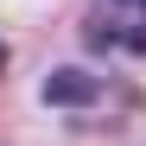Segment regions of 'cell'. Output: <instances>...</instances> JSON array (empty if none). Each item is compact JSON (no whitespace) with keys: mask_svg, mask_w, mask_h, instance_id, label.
Listing matches in <instances>:
<instances>
[{"mask_svg":"<svg viewBox=\"0 0 146 146\" xmlns=\"http://www.w3.org/2000/svg\"><path fill=\"white\" fill-rule=\"evenodd\" d=\"M89 44H127V51H146V0H108V19L89 26Z\"/></svg>","mask_w":146,"mask_h":146,"instance_id":"1","label":"cell"},{"mask_svg":"<svg viewBox=\"0 0 146 146\" xmlns=\"http://www.w3.org/2000/svg\"><path fill=\"white\" fill-rule=\"evenodd\" d=\"M95 95H102V83L83 76V70H57V76L44 83V102H57V108H70V102H95Z\"/></svg>","mask_w":146,"mask_h":146,"instance_id":"2","label":"cell"},{"mask_svg":"<svg viewBox=\"0 0 146 146\" xmlns=\"http://www.w3.org/2000/svg\"><path fill=\"white\" fill-rule=\"evenodd\" d=\"M0 70H7V44H0Z\"/></svg>","mask_w":146,"mask_h":146,"instance_id":"3","label":"cell"}]
</instances>
